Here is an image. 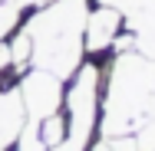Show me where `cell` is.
Returning a JSON list of instances; mask_svg holds the SVG:
<instances>
[{
  "label": "cell",
  "instance_id": "obj_9",
  "mask_svg": "<svg viewBox=\"0 0 155 151\" xmlns=\"http://www.w3.org/2000/svg\"><path fill=\"white\" fill-rule=\"evenodd\" d=\"M132 135H135V148L139 151H155V112L142 121Z\"/></svg>",
  "mask_w": 155,
  "mask_h": 151
},
{
  "label": "cell",
  "instance_id": "obj_7",
  "mask_svg": "<svg viewBox=\"0 0 155 151\" xmlns=\"http://www.w3.org/2000/svg\"><path fill=\"white\" fill-rule=\"evenodd\" d=\"M13 151H50L40 138V121H30V118L23 121V128H20V135L13 141Z\"/></svg>",
  "mask_w": 155,
  "mask_h": 151
},
{
  "label": "cell",
  "instance_id": "obj_3",
  "mask_svg": "<svg viewBox=\"0 0 155 151\" xmlns=\"http://www.w3.org/2000/svg\"><path fill=\"white\" fill-rule=\"evenodd\" d=\"M99 95H102V69L96 59H83L79 69L69 76V86L63 95V115H66V141L76 148H89L99 128Z\"/></svg>",
  "mask_w": 155,
  "mask_h": 151
},
{
  "label": "cell",
  "instance_id": "obj_11",
  "mask_svg": "<svg viewBox=\"0 0 155 151\" xmlns=\"http://www.w3.org/2000/svg\"><path fill=\"white\" fill-rule=\"evenodd\" d=\"M50 151H83V148H76L73 141H63V145H56V148H50Z\"/></svg>",
  "mask_w": 155,
  "mask_h": 151
},
{
  "label": "cell",
  "instance_id": "obj_1",
  "mask_svg": "<svg viewBox=\"0 0 155 151\" xmlns=\"http://www.w3.org/2000/svg\"><path fill=\"white\" fill-rule=\"evenodd\" d=\"M155 112V59L122 49L102 72V95H99V138L132 135L142 121Z\"/></svg>",
  "mask_w": 155,
  "mask_h": 151
},
{
  "label": "cell",
  "instance_id": "obj_6",
  "mask_svg": "<svg viewBox=\"0 0 155 151\" xmlns=\"http://www.w3.org/2000/svg\"><path fill=\"white\" fill-rule=\"evenodd\" d=\"M66 135H69V128H66V115H63V109H60V112H53V115H46V118L40 121V138H43L46 148L63 145Z\"/></svg>",
  "mask_w": 155,
  "mask_h": 151
},
{
  "label": "cell",
  "instance_id": "obj_8",
  "mask_svg": "<svg viewBox=\"0 0 155 151\" xmlns=\"http://www.w3.org/2000/svg\"><path fill=\"white\" fill-rule=\"evenodd\" d=\"M20 17H23V10H20V7H13V3L0 0V43H3L10 33L20 27Z\"/></svg>",
  "mask_w": 155,
  "mask_h": 151
},
{
  "label": "cell",
  "instance_id": "obj_10",
  "mask_svg": "<svg viewBox=\"0 0 155 151\" xmlns=\"http://www.w3.org/2000/svg\"><path fill=\"white\" fill-rule=\"evenodd\" d=\"M7 3H13V7H20V10H33V7H40V3H46V0H7Z\"/></svg>",
  "mask_w": 155,
  "mask_h": 151
},
{
  "label": "cell",
  "instance_id": "obj_2",
  "mask_svg": "<svg viewBox=\"0 0 155 151\" xmlns=\"http://www.w3.org/2000/svg\"><path fill=\"white\" fill-rule=\"evenodd\" d=\"M86 17H89V0H46L33 7V13L23 20V30L33 43L30 66L46 69L66 82L86 59L83 46Z\"/></svg>",
  "mask_w": 155,
  "mask_h": 151
},
{
  "label": "cell",
  "instance_id": "obj_5",
  "mask_svg": "<svg viewBox=\"0 0 155 151\" xmlns=\"http://www.w3.org/2000/svg\"><path fill=\"white\" fill-rule=\"evenodd\" d=\"M122 30H125L122 10L106 7V3L89 7V17H86V33H83L86 56H102V53H112V46H116V39L122 36Z\"/></svg>",
  "mask_w": 155,
  "mask_h": 151
},
{
  "label": "cell",
  "instance_id": "obj_4",
  "mask_svg": "<svg viewBox=\"0 0 155 151\" xmlns=\"http://www.w3.org/2000/svg\"><path fill=\"white\" fill-rule=\"evenodd\" d=\"M17 89H20L23 112H27V118H30V121H43L46 115H53V112H60V109H63L66 86H63L60 76H53V72H46V69L30 66V72L20 76Z\"/></svg>",
  "mask_w": 155,
  "mask_h": 151
}]
</instances>
